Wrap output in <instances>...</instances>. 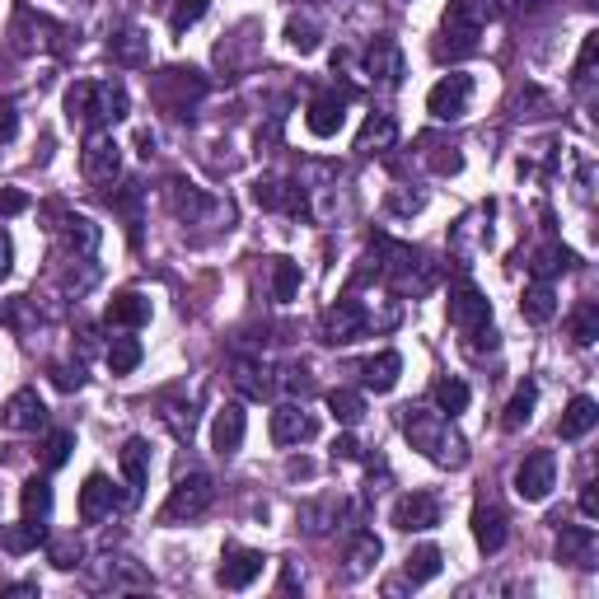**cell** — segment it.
Instances as JSON below:
<instances>
[{
	"label": "cell",
	"instance_id": "cell-1",
	"mask_svg": "<svg viewBox=\"0 0 599 599\" xmlns=\"http://www.w3.org/2000/svg\"><path fill=\"white\" fill-rule=\"evenodd\" d=\"M398 426H403L408 445L418 449V455H426L436 469H463V463H469V445H463V436L449 426L445 412L408 403V408H398Z\"/></svg>",
	"mask_w": 599,
	"mask_h": 599
},
{
	"label": "cell",
	"instance_id": "cell-2",
	"mask_svg": "<svg viewBox=\"0 0 599 599\" xmlns=\"http://www.w3.org/2000/svg\"><path fill=\"white\" fill-rule=\"evenodd\" d=\"M131 113V94L118 75L104 80H80V85L66 90V118L85 122V127H113Z\"/></svg>",
	"mask_w": 599,
	"mask_h": 599
},
{
	"label": "cell",
	"instance_id": "cell-3",
	"mask_svg": "<svg viewBox=\"0 0 599 599\" xmlns=\"http://www.w3.org/2000/svg\"><path fill=\"white\" fill-rule=\"evenodd\" d=\"M492 5L488 0H449L441 14V38H436V61H463L482 47V28H488Z\"/></svg>",
	"mask_w": 599,
	"mask_h": 599
},
{
	"label": "cell",
	"instance_id": "cell-4",
	"mask_svg": "<svg viewBox=\"0 0 599 599\" xmlns=\"http://www.w3.org/2000/svg\"><path fill=\"white\" fill-rule=\"evenodd\" d=\"M449 324L459 328V338H463V347H469L473 356L496 352L492 305H488V295H482L473 281H455V286H449Z\"/></svg>",
	"mask_w": 599,
	"mask_h": 599
},
{
	"label": "cell",
	"instance_id": "cell-5",
	"mask_svg": "<svg viewBox=\"0 0 599 599\" xmlns=\"http://www.w3.org/2000/svg\"><path fill=\"white\" fill-rule=\"evenodd\" d=\"M375 268L379 281H389L394 295H426L436 286V268L408 244H394V239H375Z\"/></svg>",
	"mask_w": 599,
	"mask_h": 599
},
{
	"label": "cell",
	"instance_id": "cell-6",
	"mask_svg": "<svg viewBox=\"0 0 599 599\" xmlns=\"http://www.w3.org/2000/svg\"><path fill=\"white\" fill-rule=\"evenodd\" d=\"M71 43V28L57 24L52 14H38V10H20L10 24V47L20 57H47V52H61V47Z\"/></svg>",
	"mask_w": 599,
	"mask_h": 599
},
{
	"label": "cell",
	"instance_id": "cell-7",
	"mask_svg": "<svg viewBox=\"0 0 599 599\" xmlns=\"http://www.w3.org/2000/svg\"><path fill=\"white\" fill-rule=\"evenodd\" d=\"M169 211L178 215L183 225H230L235 221V211H230V202H221V197H211L202 188H192V183L174 178L169 183Z\"/></svg>",
	"mask_w": 599,
	"mask_h": 599
},
{
	"label": "cell",
	"instance_id": "cell-8",
	"mask_svg": "<svg viewBox=\"0 0 599 599\" xmlns=\"http://www.w3.org/2000/svg\"><path fill=\"white\" fill-rule=\"evenodd\" d=\"M211 502H215V482H211V473H183L174 488H169V502H164L160 520H164V525L197 520V515H207Z\"/></svg>",
	"mask_w": 599,
	"mask_h": 599
},
{
	"label": "cell",
	"instance_id": "cell-9",
	"mask_svg": "<svg viewBox=\"0 0 599 599\" xmlns=\"http://www.w3.org/2000/svg\"><path fill=\"white\" fill-rule=\"evenodd\" d=\"M375 328V314L361 305L356 295H347V300H338L328 314H324V324H319V332H324V342L328 347H352L356 338H365V332Z\"/></svg>",
	"mask_w": 599,
	"mask_h": 599
},
{
	"label": "cell",
	"instance_id": "cell-10",
	"mask_svg": "<svg viewBox=\"0 0 599 599\" xmlns=\"http://www.w3.org/2000/svg\"><path fill=\"white\" fill-rule=\"evenodd\" d=\"M469 104H473V75H463V71L441 75L426 94V113L436 122H459L463 113H469Z\"/></svg>",
	"mask_w": 599,
	"mask_h": 599
},
{
	"label": "cell",
	"instance_id": "cell-11",
	"mask_svg": "<svg viewBox=\"0 0 599 599\" xmlns=\"http://www.w3.org/2000/svg\"><path fill=\"white\" fill-rule=\"evenodd\" d=\"M80 169L90 183H113L122 174V145L113 141V127H90L85 150H80Z\"/></svg>",
	"mask_w": 599,
	"mask_h": 599
},
{
	"label": "cell",
	"instance_id": "cell-12",
	"mask_svg": "<svg viewBox=\"0 0 599 599\" xmlns=\"http://www.w3.org/2000/svg\"><path fill=\"white\" fill-rule=\"evenodd\" d=\"M557 488V455L553 449H535L529 459H520L515 469V496L520 502H548Z\"/></svg>",
	"mask_w": 599,
	"mask_h": 599
},
{
	"label": "cell",
	"instance_id": "cell-13",
	"mask_svg": "<svg viewBox=\"0 0 599 599\" xmlns=\"http://www.w3.org/2000/svg\"><path fill=\"white\" fill-rule=\"evenodd\" d=\"M361 71H365V80H371V85L398 90V85H403V75H408L403 47H398L394 38H375L371 47H365V57H361Z\"/></svg>",
	"mask_w": 599,
	"mask_h": 599
},
{
	"label": "cell",
	"instance_id": "cell-14",
	"mask_svg": "<svg viewBox=\"0 0 599 599\" xmlns=\"http://www.w3.org/2000/svg\"><path fill=\"white\" fill-rule=\"evenodd\" d=\"M262 567H268V557H262L258 548L225 543L221 567H215V586H225V590H248V586H254V580L262 576Z\"/></svg>",
	"mask_w": 599,
	"mask_h": 599
},
{
	"label": "cell",
	"instance_id": "cell-15",
	"mask_svg": "<svg viewBox=\"0 0 599 599\" xmlns=\"http://www.w3.org/2000/svg\"><path fill=\"white\" fill-rule=\"evenodd\" d=\"M394 529H403V535H422V529H436L441 525V502L436 492H408L394 502Z\"/></svg>",
	"mask_w": 599,
	"mask_h": 599
},
{
	"label": "cell",
	"instance_id": "cell-16",
	"mask_svg": "<svg viewBox=\"0 0 599 599\" xmlns=\"http://www.w3.org/2000/svg\"><path fill=\"white\" fill-rule=\"evenodd\" d=\"M314 436H319V418H314V412H305L300 403H281V408L272 412V445L295 449V445H309Z\"/></svg>",
	"mask_w": 599,
	"mask_h": 599
},
{
	"label": "cell",
	"instance_id": "cell-17",
	"mask_svg": "<svg viewBox=\"0 0 599 599\" xmlns=\"http://www.w3.org/2000/svg\"><path fill=\"white\" fill-rule=\"evenodd\" d=\"M557 525H562V520H557ZM557 562L580 567V572L599 567V539H595V529H590V525H562V535H557Z\"/></svg>",
	"mask_w": 599,
	"mask_h": 599
},
{
	"label": "cell",
	"instance_id": "cell-18",
	"mask_svg": "<svg viewBox=\"0 0 599 599\" xmlns=\"http://www.w3.org/2000/svg\"><path fill=\"white\" fill-rule=\"evenodd\" d=\"M90 586L94 590H113V595H118V590H150V576L131 557H104L90 572Z\"/></svg>",
	"mask_w": 599,
	"mask_h": 599
},
{
	"label": "cell",
	"instance_id": "cell-19",
	"mask_svg": "<svg viewBox=\"0 0 599 599\" xmlns=\"http://www.w3.org/2000/svg\"><path fill=\"white\" fill-rule=\"evenodd\" d=\"M244 436H248V412L239 403H225L221 412H215V422H211V449L221 459H230V455H239Z\"/></svg>",
	"mask_w": 599,
	"mask_h": 599
},
{
	"label": "cell",
	"instance_id": "cell-20",
	"mask_svg": "<svg viewBox=\"0 0 599 599\" xmlns=\"http://www.w3.org/2000/svg\"><path fill=\"white\" fill-rule=\"evenodd\" d=\"M118 506H122L118 488H113L104 473H90L85 488H80V520H85V525H98V520H108V515L118 510Z\"/></svg>",
	"mask_w": 599,
	"mask_h": 599
},
{
	"label": "cell",
	"instance_id": "cell-21",
	"mask_svg": "<svg viewBox=\"0 0 599 599\" xmlns=\"http://www.w3.org/2000/svg\"><path fill=\"white\" fill-rule=\"evenodd\" d=\"M254 202L262 211H291V215H305L309 211L305 188H300V183H281V178H258L254 183Z\"/></svg>",
	"mask_w": 599,
	"mask_h": 599
},
{
	"label": "cell",
	"instance_id": "cell-22",
	"mask_svg": "<svg viewBox=\"0 0 599 599\" xmlns=\"http://www.w3.org/2000/svg\"><path fill=\"white\" fill-rule=\"evenodd\" d=\"M108 57H113V66H122V71H141V66H150V33L137 24L118 28L108 38Z\"/></svg>",
	"mask_w": 599,
	"mask_h": 599
},
{
	"label": "cell",
	"instance_id": "cell-23",
	"mask_svg": "<svg viewBox=\"0 0 599 599\" xmlns=\"http://www.w3.org/2000/svg\"><path fill=\"white\" fill-rule=\"evenodd\" d=\"M0 422H5L10 431H43L47 426V403L38 398V389H20V394L5 398Z\"/></svg>",
	"mask_w": 599,
	"mask_h": 599
},
{
	"label": "cell",
	"instance_id": "cell-24",
	"mask_svg": "<svg viewBox=\"0 0 599 599\" xmlns=\"http://www.w3.org/2000/svg\"><path fill=\"white\" fill-rule=\"evenodd\" d=\"M305 127L314 137H338L347 127V94H314L309 98V113H305Z\"/></svg>",
	"mask_w": 599,
	"mask_h": 599
},
{
	"label": "cell",
	"instance_id": "cell-25",
	"mask_svg": "<svg viewBox=\"0 0 599 599\" xmlns=\"http://www.w3.org/2000/svg\"><path fill=\"white\" fill-rule=\"evenodd\" d=\"M57 239H61L66 254H71V262H90L94 248H98V225L90 221V215H61Z\"/></svg>",
	"mask_w": 599,
	"mask_h": 599
},
{
	"label": "cell",
	"instance_id": "cell-26",
	"mask_svg": "<svg viewBox=\"0 0 599 599\" xmlns=\"http://www.w3.org/2000/svg\"><path fill=\"white\" fill-rule=\"evenodd\" d=\"M473 539H478L482 553H502V548H506L510 529H506V510L496 502H478L473 506Z\"/></svg>",
	"mask_w": 599,
	"mask_h": 599
},
{
	"label": "cell",
	"instance_id": "cell-27",
	"mask_svg": "<svg viewBox=\"0 0 599 599\" xmlns=\"http://www.w3.org/2000/svg\"><path fill=\"white\" fill-rule=\"evenodd\" d=\"M122 478H127V496L131 502H141L145 496V482H150V445L141 441V436H131L127 445H122Z\"/></svg>",
	"mask_w": 599,
	"mask_h": 599
},
{
	"label": "cell",
	"instance_id": "cell-28",
	"mask_svg": "<svg viewBox=\"0 0 599 599\" xmlns=\"http://www.w3.org/2000/svg\"><path fill=\"white\" fill-rule=\"evenodd\" d=\"M394 141H398V122L389 113H371L356 131V155H385V150H394Z\"/></svg>",
	"mask_w": 599,
	"mask_h": 599
},
{
	"label": "cell",
	"instance_id": "cell-29",
	"mask_svg": "<svg viewBox=\"0 0 599 599\" xmlns=\"http://www.w3.org/2000/svg\"><path fill=\"white\" fill-rule=\"evenodd\" d=\"M398 375H403V356L398 352H379L371 361H361V385L375 394H389L398 385Z\"/></svg>",
	"mask_w": 599,
	"mask_h": 599
},
{
	"label": "cell",
	"instance_id": "cell-30",
	"mask_svg": "<svg viewBox=\"0 0 599 599\" xmlns=\"http://www.w3.org/2000/svg\"><path fill=\"white\" fill-rule=\"evenodd\" d=\"M379 553H385V543H379L371 529H356L352 543H347V576H352V580L371 576V567L379 562Z\"/></svg>",
	"mask_w": 599,
	"mask_h": 599
},
{
	"label": "cell",
	"instance_id": "cell-31",
	"mask_svg": "<svg viewBox=\"0 0 599 599\" xmlns=\"http://www.w3.org/2000/svg\"><path fill=\"white\" fill-rule=\"evenodd\" d=\"M235 389L244 398H272L277 379H272V371L258 356H244V361H235Z\"/></svg>",
	"mask_w": 599,
	"mask_h": 599
},
{
	"label": "cell",
	"instance_id": "cell-32",
	"mask_svg": "<svg viewBox=\"0 0 599 599\" xmlns=\"http://www.w3.org/2000/svg\"><path fill=\"white\" fill-rule=\"evenodd\" d=\"M595 422H599V408H595V398H572L567 403V412H562V422H557V436L562 441H580V436H590L595 431Z\"/></svg>",
	"mask_w": 599,
	"mask_h": 599
},
{
	"label": "cell",
	"instance_id": "cell-33",
	"mask_svg": "<svg viewBox=\"0 0 599 599\" xmlns=\"http://www.w3.org/2000/svg\"><path fill=\"white\" fill-rule=\"evenodd\" d=\"M520 314H525L529 324H553L557 319V291H553V281H535V286H525Z\"/></svg>",
	"mask_w": 599,
	"mask_h": 599
},
{
	"label": "cell",
	"instance_id": "cell-34",
	"mask_svg": "<svg viewBox=\"0 0 599 599\" xmlns=\"http://www.w3.org/2000/svg\"><path fill=\"white\" fill-rule=\"evenodd\" d=\"M108 324L113 328H141L150 324V300L141 291H122V295H113V305H108Z\"/></svg>",
	"mask_w": 599,
	"mask_h": 599
},
{
	"label": "cell",
	"instance_id": "cell-35",
	"mask_svg": "<svg viewBox=\"0 0 599 599\" xmlns=\"http://www.w3.org/2000/svg\"><path fill=\"white\" fill-rule=\"evenodd\" d=\"M342 515H347V502H342V496H324V502L300 506V525H305V535H328V529L338 525Z\"/></svg>",
	"mask_w": 599,
	"mask_h": 599
},
{
	"label": "cell",
	"instance_id": "cell-36",
	"mask_svg": "<svg viewBox=\"0 0 599 599\" xmlns=\"http://www.w3.org/2000/svg\"><path fill=\"white\" fill-rule=\"evenodd\" d=\"M441 562H445V553H441L436 543L412 548L408 562H403V580H408V586H426V580H436V576H441Z\"/></svg>",
	"mask_w": 599,
	"mask_h": 599
},
{
	"label": "cell",
	"instance_id": "cell-37",
	"mask_svg": "<svg viewBox=\"0 0 599 599\" xmlns=\"http://www.w3.org/2000/svg\"><path fill=\"white\" fill-rule=\"evenodd\" d=\"M535 408H539V385H535V379H525V385L510 394V403L502 412V426L506 431H525L529 422H535Z\"/></svg>",
	"mask_w": 599,
	"mask_h": 599
},
{
	"label": "cell",
	"instance_id": "cell-38",
	"mask_svg": "<svg viewBox=\"0 0 599 599\" xmlns=\"http://www.w3.org/2000/svg\"><path fill=\"white\" fill-rule=\"evenodd\" d=\"M47 515H52V482L28 478L24 482V520L28 525H47Z\"/></svg>",
	"mask_w": 599,
	"mask_h": 599
},
{
	"label": "cell",
	"instance_id": "cell-39",
	"mask_svg": "<svg viewBox=\"0 0 599 599\" xmlns=\"http://www.w3.org/2000/svg\"><path fill=\"white\" fill-rule=\"evenodd\" d=\"M286 43H291V52L309 57V52H319V43H324V28L314 24L309 14H291V20H286Z\"/></svg>",
	"mask_w": 599,
	"mask_h": 599
},
{
	"label": "cell",
	"instance_id": "cell-40",
	"mask_svg": "<svg viewBox=\"0 0 599 599\" xmlns=\"http://www.w3.org/2000/svg\"><path fill=\"white\" fill-rule=\"evenodd\" d=\"M300 262H291V258H277L272 262V300L277 305H291V300L300 295Z\"/></svg>",
	"mask_w": 599,
	"mask_h": 599
},
{
	"label": "cell",
	"instance_id": "cell-41",
	"mask_svg": "<svg viewBox=\"0 0 599 599\" xmlns=\"http://www.w3.org/2000/svg\"><path fill=\"white\" fill-rule=\"evenodd\" d=\"M469 385L463 379H455V375H445V379H436V412H449V418H459L463 408H469Z\"/></svg>",
	"mask_w": 599,
	"mask_h": 599
},
{
	"label": "cell",
	"instance_id": "cell-42",
	"mask_svg": "<svg viewBox=\"0 0 599 599\" xmlns=\"http://www.w3.org/2000/svg\"><path fill=\"white\" fill-rule=\"evenodd\" d=\"M328 412H332V418H338L342 426H361L365 398H361L356 389H332V394H328Z\"/></svg>",
	"mask_w": 599,
	"mask_h": 599
},
{
	"label": "cell",
	"instance_id": "cell-43",
	"mask_svg": "<svg viewBox=\"0 0 599 599\" xmlns=\"http://www.w3.org/2000/svg\"><path fill=\"white\" fill-rule=\"evenodd\" d=\"M572 268V254L562 244H548L535 254V262H529V272H535V281H553L557 272H567Z\"/></svg>",
	"mask_w": 599,
	"mask_h": 599
},
{
	"label": "cell",
	"instance_id": "cell-44",
	"mask_svg": "<svg viewBox=\"0 0 599 599\" xmlns=\"http://www.w3.org/2000/svg\"><path fill=\"white\" fill-rule=\"evenodd\" d=\"M141 342L137 338H113L108 342V371L113 375H131V371H137V365H141Z\"/></svg>",
	"mask_w": 599,
	"mask_h": 599
},
{
	"label": "cell",
	"instance_id": "cell-45",
	"mask_svg": "<svg viewBox=\"0 0 599 599\" xmlns=\"http://www.w3.org/2000/svg\"><path fill=\"white\" fill-rule=\"evenodd\" d=\"M595 338H599V305L586 300V305H576V314H572V342L595 347Z\"/></svg>",
	"mask_w": 599,
	"mask_h": 599
},
{
	"label": "cell",
	"instance_id": "cell-46",
	"mask_svg": "<svg viewBox=\"0 0 599 599\" xmlns=\"http://www.w3.org/2000/svg\"><path fill=\"white\" fill-rule=\"evenodd\" d=\"M211 10V0H174V10H169V33L174 38H183L192 24H202V14Z\"/></svg>",
	"mask_w": 599,
	"mask_h": 599
},
{
	"label": "cell",
	"instance_id": "cell-47",
	"mask_svg": "<svg viewBox=\"0 0 599 599\" xmlns=\"http://www.w3.org/2000/svg\"><path fill=\"white\" fill-rule=\"evenodd\" d=\"M43 535H47V525H20V529H10V535H0V543H5V553H14V557H20V553H33V548H38L43 543Z\"/></svg>",
	"mask_w": 599,
	"mask_h": 599
},
{
	"label": "cell",
	"instance_id": "cell-48",
	"mask_svg": "<svg viewBox=\"0 0 599 599\" xmlns=\"http://www.w3.org/2000/svg\"><path fill=\"white\" fill-rule=\"evenodd\" d=\"M595 57H599V33H586V43H580V57H576V90H590L595 85Z\"/></svg>",
	"mask_w": 599,
	"mask_h": 599
},
{
	"label": "cell",
	"instance_id": "cell-49",
	"mask_svg": "<svg viewBox=\"0 0 599 599\" xmlns=\"http://www.w3.org/2000/svg\"><path fill=\"white\" fill-rule=\"evenodd\" d=\"M164 422H169V431L178 441H192V431H197V412H192V403L183 408V403H169L164 408Z\"/></svg>",
	"mask_w": 599,
	"mask_h": 599
},
{
	"label": "cell",
	"instance_id": "cell-50",
	"mask_svg": "<svg viewBox=\"0 0 599 599\" xmlns=\"http://www.w3.org/2000/svg\"><path fill=\"white\" fill-rule=\"evenodd\" d=\"M47 557H52V567L71 572V567H80V557H85V548H80V539H57L52 548H47Z\"/></svg>",
	"mask_w": 599,
	"mask_h": 599
},
{
	"label": "cell",
	"instance_id": "cell-51",
	"mask_svg": "<svg viewBox=\"0 0 599 599\" xmlns=\"http://www.w3.org/2000/svg\"><path fill=\"white\" fill-rule=\"evenodd\" d=\"M422 207H426V192H418V188H394L389 192V211L403 215V221H408V215H418Z\"/></svg>",
	"mask_w": 599,
	"mask_h": 599
},
{
	"label": "cell",
	"instance_id": "cell-52",
	"mask_svg": "<svg viewBox=\"0 0 599 599\" xmlns=\"http://www.w3.org/2000/svg\"><path fill=\"white\" fill-rule=\"evenodd\" d=\"M71 445H75V436H71V431H52V436H47V449H43L47 469H61V463L71 459Z\"/></svg>",
	"mask_w": 599,
	"mask_h": 599
},
{
	"label": "cell",
	"instance_id": "cell-53",
	"mask_svg": "<svg viewBox=\"0 0 599 599\" xmlns=\"http://www.w3.org/2000/svg\"><path fill=\"white\" fill-rule=\"evenodd\" d=\"M14 137H20V108L10 98H0V145H10Z\"/></svg>",
	"mask_w": 599,
	"mask_h": 599
},
{
	"label": "cell",
	"instance_id": "cell-54",
	"mask_svg": "<svg viewBox=\"0 0 599 599\" xmlns=\"http://www.w3.org/2000/svg\"><path fill=\"white\" fill-rule=\"evenodd\" d=\"M309 371L305 365H286V371H281V389H291V394H309Z\"/></svg>",
	"mask_w": 599,
	"mask_h": 599
},
{
	"label": "cell",
	"instance_id": "cell-55",
	"mask_svg": "<svg viewBox=\"0 0 599 599\" xmlns=\"http://www.w3.org/2000/svg\"><path fill=\"white\" fill-rule=\"evenodd\" d=\"M10 268H14V244H10V230H0V281L10 277Z\"/></svg>",
	"mask_w": 599,
	"mask_h": 599
},
{
	"label": "cell",
	"instance_id": "cell-56",
	"mask_svg": "<svg viewBox=\"0 0 599 599\" xmlns=\"http://www.w3.org/2000/svg\"><path fill=\"white\" fill-rule=\"evenodd\" d=\"M580 515H586V520H595V515H599V492H595V482H586V488H580Z\"/></svg>",
	"mask_w": 599,
	"mask_h": 599
},
{
	"label": "cell",
	"instance_id": "cell-57",
	"mask_svg": "<svg viewBox=\"0 0 599 599\" xmlns=\"http://www.w3.org/2000/svg\"><path fill=\"white\" fill-rule=\"evenodd\" d=\"M332 455H338V459H356V455H361V445H356V436H342L338 445H332Z\"/></svg>",
	"mask_w": 599,
	"mask_h": 599
},
{
	"label": "cell",
	"instance_id": "cell-58",
	"mask_svg": "<svg viewBox=\"0 0 599 599\" xmlns=\"http://www.w3.org/2000/svg\"><path fill=\"white\" fill-rule=\"evenodd\" d=\"M52 375H57L61 389H80V385H85V375H80V371H52Z\"/></svg>",
	"mask_w": 599,
	"mask_h": 599
},
{
	"label": "cell",
	"instance_id": "cell-59",
	"mask_svg": "<svg viewBox=\"0 0 599 599\" xmlns=\"http://www.w3.org/2000/svg\"><path fill=\"white\" fill-rule=\"evenodd\" d=\"M0 211H5V215L10 211H24V197L20 192H5V197H0Z\"/></svg>",
	"mask_w": 599,
	"mask_h": 599
},
{
	"label": "cell",
	"instance_id": "cell-60",
	"mask_svg": "<svg viewBox=\"0 0 599 599\" xmlns=\"http://www.w3.org/2000/svg\"><path fill=\"white\" fill-rule=\"evenodd\" d=\"M510 5H539V0H510Z\"/></svg>",
	"mask_w": 599,
	"mask_h": 599
}]
</instances>
